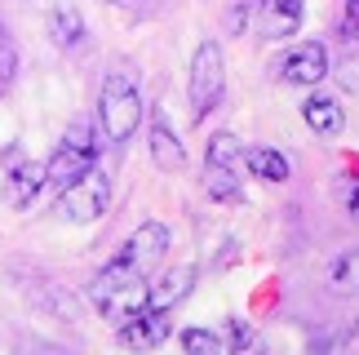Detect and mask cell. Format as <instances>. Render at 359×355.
I'll return each mask as SVG.
<instances>
[{"label":"cell","instance_id":"cell-1","mask_svg":"<svg viewBox=\"0 0 359 355\" xmlns=\"http://www.w3.org/2000/svg\"><path fill=\"white\" fill-rule=\"evenodd\" d=\"M89 297H93V307H98L116 329L129 324L133 316H147V311H151V284H147V276L137 267H129L120 253H116V262H107L98 276L89 280Z\"/></svg>","mask_w":359,"mask_h":355},{"label":"cell","instance_id":"cell-2","mask_svg":"<svg viewBox=\"0 0 359 355\" xmlns=\"http://www.w3.org/2000/svg\"><path fill=\"white\" fill-rule=\"evenodd\" d=\"M98 125L107 133V142H129L137 125H142V98H137V85L129 72H111L102 80L98 93Z\"/></svg>","mask_w":359,"mask_h":355},{"label":"cell","instance_id":"cell-3","mask_svg":"<svg viewBox=\"0 0 359 355\" xmlns=\"http://www.w3.org/2000/svg\"><path fill=\"white\" fill-rule=\"evenodd\" d=\"M89 169H98V138H93V129L85 120H76V125L62 133V142L53 147V156L45 160V178H49V187L67 191Z\"/></svg>","mask_w":359,"mask_h":355},{"label":"cell","instance_id":"cell-4","mask_svg":"<svg viewBox=\"0 0 359 355\" xmlns=\"http://www.w3.org/2000/svg\"><path fill=\"white\" fill-rule=\"evenodd\" d=\"M226 89V62H222V45L217 40H200L196 58H191V76H187V98H191V120H200L222 102Z\"/></svg>","mask_w":359,"mask_h":355},{"label":"cell","instance_id":"cell-5","mask_svg":"<svg viewBox=\"0 0 359 355\" xmlns=\"http://www.w3.org/2000/svg\"><path fill=\"white\" fill-rule=\"evenodd\" d=\"M240 160H244V147L236 133H217L204 152V187H209L213 200H226L236 204L240 200Z\"/></svg>","mask_w":359,"mask_h":355},{"label":"cell","instance_id":"cell-6","mask_svg":"<svg viewBox=\"0 0 359 355\" xmlns=\"http://www.w3.org/2000/svg\"><path fill=\"white\" fill-rule=\"evenodd\" d=\"M107 204H111V173H107L102 165L89 169L76 187L58 191V213L67 217V222H98V217L107 213Z\"/></svg>","mask_w":359,"mask_h":355},{"label":"cell","instance_id":"cell-7","mask_svg":"<svg viewBox=\"0 0 359 355\" xmlns=\"http://www.w3.org/2000/svg\"><path fill=\"white\" fill-rule=\"evenodd\" d=\"M324 76H328V49L320 40H302L280 58V80H288V85H320Z\"/></svg>","mask_w":359,"mask_h":355},{"label":"cell","instance_id":"cell-8","mask_svg":"<svg viewBox=\"0 0 359 355\" xmlns=\"http://www.w3.org/2000/svg\"><path fill=\"white\" fill-rule=\"evenodd\" d=\"M164 253H169V227L151 222V217H147L142 227H133V236L124 240V249H120V257L129 267H137V271H147L151 262H160Z\"/></svg>","mask_w":359,"mask_h":355},{"label":"cell","instance_id":"cell-9","mask_svg":"<svg viewBox=\"0 0 359 355\" xmlns=\"http://www.w3.org/2000/svg\"><path fill=\"white\" fill-rule=\"evenodd\" d=\"M306 18L302 0H257V36L262 40H288Z\"/></svg>","mask_w":359,"mask_h":355},{"label":"cell","instance_id":"cell-10","mask_svg":"<svg viewBox=\"0 0 359 355\" xmlns=\"http://www.w3.org/2000/svg\"><path fill=\"white\" fill-rule=\"evenodd\" d=\"M5 165H9V204L13 209H27V204L40 196V187L49 182L45 165H40V160H22L18 152H5Z\"/></svg>","mask_w":359,"mask_h":355},{"label":"cell","instance_id":"cell-11","mask_svg":"<svg viewBox=\"0 0 359 355\" xmlns=\"http://www.w3.org/2000/svg\"><path fill=\"white\" fill-rule=\"evenodd\" d=\"M147 147H151V165L164 169V173H177V169L187 165V147L177 142V133L169 129V116H164V112L151 116V138H147Z\"/></svg>","mask_w":359,"mask_h":355},{"label":"cell","instance_id":"cell-12","mask_svg":"<svg viewBox=\"0 0 359 355\" xmlns=\"http://www.w3.org/2000/svg\"><path fill=\"white\" fill-rule=\"evenodd\" d=\"M164 337H169V316H160V311L133 316L129 324H120V329H116V342L129 347V351H156Z\"/></svg>","mask_w":359,"mask_h":355},{"label":"cell","instance_id":"cell-13","mask_svg":"<svg viewBox=\"0 0 359 355\" xmlns=\"http://www.w3.org/2000/svg\"><path fill=\"white\" fill-rule=\"evenodd\" d=\"M191 289H196V267L182 262L173 267L169 276H164L156 289H151V311H160V316H169V311L182 302V297H191Z\"/></svg>","mask_w":359,"mask_h":355},{"label":"cell","instance_id":"cell-14","mask_svg":"<svg viewBox=\"0 0 359 355\" xmlns=\"http://www.w3.org/2000/svg\"><path fill=\"white\" fill-rule=\"evenodd\" d=\"M302 120H306L311 133H320V138H337V133L346 129V116H341L337 98H328V93H311V98L302 102Z\"/></svg>","mask_w":359,"mask_h":355},{"label":"cell","instance_id":"cell-15","mask_svg":"<svg viewBox=\"0 0 359 355\" xmlns=\"http://www.w3.org/2000/svg\"><path fill=\"white\" fill-rule=\"evenodd\" d=\"M244 169L253 173L257 182H288V173H293L288 156H280L275 147H248V152H244Z\"/></svg>","mask_w":359,"mask_h":355},{"label":"cell","instance_id":"cell-16","mask_svg":"<svg viewBox=\"0 0 359 355\" xmlns=\"http://www.w3.org/2000/svg\"><path fill=\"white\" fill-rule=\"evenodd\" d=\"M49 32H53V40H58L62 49H72V45L85 40V18H80L76 5H58L49 13Z\"/></svg>","mask_w":359,"mask_h":355},{"label":"cell","instance_id":"cell-17","mask_svg":"<svg viewBox=\"0 0 359 355\" xmlns=\"http://www.w3.org/2000/svg\"><path fill=\"white\" fill-rule=\"evenodd\" d=\"M328 284H333V293H346V297L359 293V249H346L328 262Z\"/></svg>","mask_w":359,"mask_h":355},{"label":"cell","instance_id":"cell-18","mask_svg":"<svg viewBox=\"0 0 359 355\" xmlns=\"http://www.w3.org/2000/svg\"><path fill=\"white\" fill-rule=\"evenodd\" d=\"M182 351L187 355H226V342L209 329H187L182 333Z\"/></svg>","mask_w":359,"mask_h":355},{"label":"cell","instance_id":"cell-19","mask_svg":"<svg viewBox=\"0 0 359 355\" xmlns=\"http://www.w3.org/2000/svg\"><path fill=\"white\" fill-rule=\"evenodd\" d=\"M248 347H253V324L240 320V316H231L226 320V351L231 355H244Z\"/></svg>","mask_w":359,"mask_h":355},{"label":"cell","instance_id":"cell-20","mask_svg":"<svg viewBox=\"0 0 359 355\" xmlns=\"http://www.w3.org/2000/svg\"><path fill=\"white\" fill-rule=\"evenodd\" d=\"M333 80H337V85L346 89V93H355V98H359V53H351V58H341V62H337Z\"/></svg>","mask_w":359,"mask_h":355},{"label":"cell","instance_id":"cell-21","mask_svg":"<svg viewBox=\"0 0 359 355\" xmlns=\"http://www.w3.org/2000/svg\"><path fill=\"white\" fill-rule=\"evenodd\" d=\"M18 355H72V351H62L58 342H45V337L18 333Z\"/></svg>","mask_w":359,"mask_h":355},{"label":"cell","instance_id":"cell-22","mask_svg":"<svg viewBox=\"0 0 359 355\" xmlns=\"http://www.w3.org/2000/svg\"><path fill=\"white\" fill-rule=\"evenodd\" d=\"M337 36H341V40H359V0H346V5H341Z\"/></svg>","mask_w":359,"mask_h":355},{"label":"cell","instance_id":"cell-23","mask_svg":"<svg viewBox=\"0 0 359 355\" xmlns=\"http://www.w3.org/2000/svg\"><path fill=\"white\" fill-rule=\"evenodd\" d=\"M346 209H351V217L359 222V187H351V191H346Z\"/></svg>","mask_w":359,"mask_h":355},{"label":"cell","instance_id":"cell-24","mask_svg":"<svg viewBox=\"0 0 359 355\" xmlns=\"http://www.w3.org/2000/svg\"><path fill=\"white\" fill-rule=\"evenodd\" d=\"M324 355H351V351H346V337H337V342H333V347H328Z\"/></svg>","mask_w":359,"mask_h":355},{"label":"cell","instance_id":"cell-25","mask_svg":"<svg viewBox=\"0 0 359 355\" xmlns=\"http://www.w3.org/2000/svg\"><path fill=\"white\" fill-rule=\"evenodd\" d=\"M0 49H9V32H5V27H0Z\"/></svg>","mask_w":359,"mask_h":355},{"label":"cell","instance_id":"cell-26","mask_svg":"<svg viewBox=\"0 0 359 355\" xmlns=\"http://www.w3.org/2000/svg\"><path fill=\"white\" fill-rule=\"evenodd\" d=\"M5 89H9V80H5V76H0V93H5Z\"/></svg>","mask_w":359,"mask_h":355},{"label":"cell","instance_id":"cell-27","mask_svg":"<svg viewBox=\"0 0 359 355\" xmlns=\"http://www.w3.org/2000/svg\"><path fill=\"white\" fill-rule=\"evenodd\" d=\"M116 5H137V0H116Z\"/></svg>","mask_w":359,"mask_h":355}]
</instances>
